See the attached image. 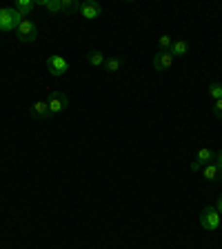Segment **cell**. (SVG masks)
I'll list each match as a JSON object with an SVG mask.
<instances>
[{
	"mask_svg": "<svg viewBox=\"0 0 222 249\" xmlns=\"http://www.w3.org/2000/svg\"><path fill=\"white\" fill-rule=\"evenodd\" d=\"M38 5L47 7V9L51 11V14H56V11H60V0H38Z\"/></svg>",
	"mask_w": 222,
	"mask_h": 249,
	"instance_id": "16",
	"label": "cell"
},
{
	"mask_svg": "<svg viewBox=\"0 0 222 249\" xmlns=\"http://www.w3.org/2000/svg\"><path fill=\"white\" fill-rule=\"evenodd\" d=\"M160 52H169L171 45H173V40H171V36H160Z\"/></svg>",
	"mask_w": 222,
	"mask_h": 249,
	"instance_id": "18",
	"label": "cell"
},
{
	"mask_svg": "<svg viewBox=\"0 0 222 249\" xmlns=\"http://www.w3.org/2000/svg\"><path fill=\"white\" fill-rule=\"evenodd\" d=\"M216 160V151H211V149H198V154H196V160L191 162V171H198L200 167H207V165H211V162Z\"/></svg>",
	"mask_w": 222,
	"mask_h": 249,
	"instance_id": "6",
	"label": "cell"
},
{
	"mask_svg": "<svg viewBox=\"0 0 222 249\" xmlns=\"http://www.w3.org/2000/svg\"><path fill=\"white\" fill-rule=\"evenodd\" d=\"M47 69H49V73L51 76H65V73L69 71V62L65 60L62 56H49L47 58Z\"/></svg>",
	"mask_w": 222,
	"mask_h": 249,
	"instance_id": "5",
	"label": "cell"
},
{
	"mask_svg": "<svg viewBox=\"0 0 222 249\" xmlns=\"http://www.w3.org/2000/svg\"><path fill=\"white\" fill-rule=\"evenodd\" d=\"M18 40L20 42H34L38 38V25L34 20H22L20 25H18Z\"/></svg>",
	"mask_w": 222,
	"mask_h": 249,
	"instance_id": "4",
	"label": "cell"
},
{
	"mask_svg": "<svg viewBox=\"0 0 222 249\" xmlns=\"http://www.w3.org/2000/svg\"><path fill=\"white\" fill-rule=\"evenodd\" d=\"M120 67H122V60H120V58H116V56H111V58H107V60H104V69H107L109 73L120 71Z\"/></svg>",
	"mask_w": 222,
	"mask_h": 249,
	"instance_id": "15",
	"label": "cell"
},
{
	"mask_svg": "<svg viewBox=\"0 0 222 249\" xmlns=\"http://www.w3.org/2000/svg\"><path fill=\"white\" fill-rule=\"evenodd\" d=\"M25 20L18 11H16V7H2L0 9V31H14L18 29V25Z\"/></svg>",
	"mask_w": 222,
	"mask_h": 249,
	"instance_id": "1",
	"label": "cell"
},
{
	"mask_svg": "<svg viewBox=\"0 0 222 249\" xmlns=\"http://www.w3.org/2000/svg\"><path fill=\"white\" fill-rule=\"evenodd\" d=\"M60 11L76 14V11H80V2H76V0H60Z\"/></svg>",
	"mask_w": 222,
	"mask_h": 249,
	"instance_id": "14",
	"label": "cell"
},
{
	"mask_svg": "<svg viewBox=\"0 0 222 249\" xmlns=\"http://www.w3.org/2000/svg\"><path fill=\"white\" fill-rule=\"evenodd\" d=\"M220 176H222V171L218 169L216 162H211V165H207V167H202V178H205V180L213 182V180H218Z\"/></svg>",
	"mask_w": 222,
	"mask_h": 249,
	"instance_id": "10",
	"label": "cell"
},
{
	"mask_svg": "<svg viewBox=\"0 0 222 249\" xmlns=\"http://www.w3.org/2000/svg\"><path fill=\"white\" fill-rule=\"evenodd\" d=\"M209 93H211L216 100H220L222 98V85L220 83H211L209 85Z\"/></svg>",
	"mask_w": 222,
	"mask_h": 249,
	"instance_id": "17",
	"label": "cell"
},
{
	"mask_svg": "<svg viewBox=\"0 0 222 249\" xmlns=\"http://www.w3.org/2000/svg\"><path fill=\"white\" fill-rule=\"evenodd\" d=\"M102 14V7L98 2H93V0H85L80 2V16H83L85 20H93V18H98Z\"/></svg>",
	"mask_w": 222,
	"mask_h": 249,
	"instance_id": "7",
	"label": "cell"
},
{
	"mask_svg": "<svg viewBox=\"0 0 222 249\" xmlns=\"http://www.w3.org/2000/svg\"><path fill=\"white\" fill-rule=\"evenodd\" d=\"M34 7H36V2H34V0H18V2H16V11H18L22 18H25V16L34 9Z\"/></svg>",
	"mask_w": 222,
	"mask_h": 249,
	"instance_id": "13",
	"label": "cell"
},
{
	"mask_svg": "<svg viewBox=\"0 0 222 249\" xmlns=\"http://www.w3.org/2000/svg\"><path fill=\"white\" fill-rule=\"evenodd\" d=\"M171 65H173V56H171V52H158L154 56V69L155 71H167Z\"/></svg>",
	"mask_w": 222,
	"mask_h": 249,
	"instance_id": "8",
	"label": "cell"
},
{
	"mask_svg": "<svg viewBox=\"0 0 222 249\" xmlns=\"http://www.w3.org/2000/svg\"><path fill=\"white\" fill-rule=\"evenodd\" d=\"M216 209L222 213V194H220V198H218V207H216Z\"/></svg>",
	"mask_w": 222,
	"mask_h": 249,
	"instance_id": "21",
	"label": "cell"
},
{
	"mask_svg": "<svg viewBox=\"0 0 222 249\" xmlns=\"http://www.w3.org/2000/svg\"><path fill=\"white\" fill-rule=\"evenodd\" d=\"M31 116L36 120H47L49 116H51V111H49V105H47V100H36V103L31 105Z\"/></svg>",
	"mask_w": 222,
	"mask_h": 249,
	"instance_id": "9",
	"label": "cell"
},
{
	"mask_svg": "<svg viewBox=\"0 0 222 249\" xmlns=\"http://www.w3.org/2000/svg\"><path fill=\"white\" fill-rule=\"evenodd\" d=\"M104 53L102 52H98V49H91V52L87 53V62L89 65H93V67H100V65H104Z\"/></svg>",
	"mask_w": 222,
	"mask_h": 249,
	"instance_id": "11",
	"label": "cell"
},
{
	"mask_svg": "<svg viewBox=\"0 0 222 249\" xmlns=\"http://www.w3.org/2000/svg\"><path fill=\"white\" fill-rule=\"evenodd\" d=\"M171 56L176 58V56H185L187 52H189V45H187L185 40H173V45H171Z\"/></svg>",
	"mask_w": 222,
	"mask_h": 249,
	"instance_id": "12",
	"label": "cell"
},
{
	"mask_svg": "<svg viewBox=\"0 0 222 249\" xmlns=\"http://www.w3.org/2000/svg\"><path fill=\"white\" fill-rule=\"evenodd\" d=\"M213 116H216L218 120H222V98L216 100V105H213Z\"/></svg>",
	"mask_w": 222,
	"mask_h": 249,
	"instance_id": "19",
	"label": "cell"
},
{
	"mask_svg": "<svg viewBox=\"0 0 222 249\" xmlns=\"http://www.w3.org/2000/svg\"><path fill=\"white\" fill-rule=\"evenodd\" d=\"M213 162H216V165H218V169L222 171V149L216 154V160H213Z\"/></svg>",
	"mask_w": 222,
	"mask_h": 249,
	"instance_id": "20",
	"label": "cell"
},
{
	"mask_svg": "<svg viewBox=\"0 0 222 249\" xmlns=\"http://www.w3.org/2000/svg\"><path fill=\"white\" fill-rule=\"evenodd\" d=\"M47 105H49V111H51V116L62 114V111H65V109L69 107L67 93H62V91H51V93H49V98H47Z\"/></svg>",
	"mask_w": 222,
	"mask_h": 249,
	"instance_id": "2",
	"label": "cell"
},
{
	"mask_svg": "<svg viewBox=\"0 0 222 249\" xmlns=\"http://www.w3.org/2000/svg\"><path fill=\"white\" fill-rule=\"evenodd\" d=\"M220 212H218L216 207H205L200 213V225L205 229H209V231H213V229L220 227Z\"/></svg>",
	"mask_w": 222,
	"mask_h": 249,
	"instance_id": "3",
	"label": "cell"
}]
</instances>
